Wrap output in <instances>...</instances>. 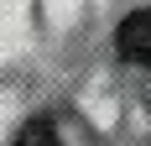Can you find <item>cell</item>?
Segmentation results:
<instances>
[{
	"label": "cell",
	"instance_id": "cell-1",
	"mask_svg": "<svg viewBox=\"0 0 151 146\" xmlns=\"http://www.w3.org/2000/svg\"><path fill=\"white\" fill-rule=\"evenodd\" d=\"M115 47H120L125 63H136V68H151V11H130L115 31Z\"/></svg>",
	"mask_w": 151,
	"mask_h": 146
},
{
	"label": "cell",
	"instance_id": "cell-2",
	"mask_svg": "<svg viewBox=\"0 0 151 146\" xmlns=\"http://www.w3.org/2000/svg\"><path fill=\"white\" fill-rule=\"evenodd\" d=\"M11 146H63V136H58V125H52V120H26V125L16 131Z\"/></svg>",
	"mask_w": 151,
	"mask_h": 146
}]
</instances>
